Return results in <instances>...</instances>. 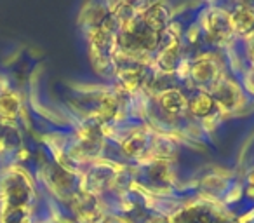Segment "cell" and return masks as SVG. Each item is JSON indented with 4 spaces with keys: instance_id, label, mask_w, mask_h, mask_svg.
Masks as SVG:
<instances>
[{
    "instance_id": "obj_1",
    "label": "cell",
    "mask_w": 254,
    "mask_h": 223,
    "mask_svg": "<svg viewBox=\"0 0 254 223\" xmlns=\"http://www.w3.org/2000/svg\"><path fill=\"white\" fill-rule=\"evenodd\" d=\"M171 223H223L219 215L207 206H188L173 216Z\"/></svg>"
},
{
    "instance_id": "obj_2",
    "label": "cell",
    "mask_w": 254,
    "mask_h": 223,
    "mask_svg": "<svg viewBox=\"0 0 254 223\" xmlns=\"http://www.w3.org/2000/svg\"><path fill=\"white\" fill-rule=\"evenodd\" d=\"M204 26L205 32L211 39L221 40L225 39L226 35H230L232 32V25H230V16L223 11H214L209 12L204 19Z\"/></svg>"
},
{
    "instance_id": "obj_3",
    "label": "cell",
    "mask_w": 254,
    "mask_h": 223,
    "mask_svg": "<svg viewBox=\"0 0 254 223\" xmlns=\"http://www.w3.org/2000/svg\"><path fill=\"white\" fill-rule=\"evenodd\" d=\"M73 208L84 218L87 223H96L101 218V211H99L98 201L92 197L91 194H77L73 199Z\"/></svg>"
},
{
    "instance_id": "obj_4",
    "label": "cell",
    "mask_w": 254,
    "mask_h": 223,
    "mask_svg": "<svg viewBox=\"0 0 254 223\" xmlns=\"http://www.w3.org/2000/svg\"><path fill=\"white\" fill-rule=\"evenodd\" d=\"M141 21L145 23L150 30L160 33L167 26V23H169V12H167V9L164 7V5L153 4L145 11Z\"/></svg>"
},
{
    "instance_id": "obj_5",
    "label": "cell",
    "mask_w": 254,
    "mask_h": 223,
    "mask_svg": "<svg viewBox=\"0 0 254 223\" xmlns=\"http://www.w3.org/2000/svg\"><path fill=\"white\" fill-rule=\"evenodd\" d=\"M159 103H160V108L164 112H167V114H181L188 106L187 98L178 89H167V91H164L159 98Z\"/></svg>"
},
{
    "instance_id": "obj_6",
    "label": "cell",
    "mask_w": 254,
    "mask_h": 223,
    "mask_svg": "<svg viewBox=\"0 0 254 223\" xmlns=\"http://www.w3.org/2000/svg\"><path fill=\"white\" fill-rule=\"evenodd\" d=\"M191 77L198 84H209L216 80V65L209 58H200L191 68Z\"/></svg>"
},
{
    "instance_id": "obj_7",
    "label": "cell",
    "mask_w": 254,
    "mask_h": 223,
    "mask_svg": "<svg viewBox=\"0 0 254 223\" xmlns=\"http://www.w3.org/2000/svg\"><path fill=\"white\" fill-rule=\"evenodd\" d=\"M214 101H218L223 108H233L235 103L239 101V89L232 82H223L218 84L214 89Z\"/></svg>"
},
{
    "instance_id": "obj_8",
    "label": "cell",
    "mask_w": 254,
    "mask_h": 223,
    "mask_svg": "<svg viewBox=\"0 0 254 223\" xmlns=\"http://www.w3.org/2000/svg\"><path fill=\"white\" fill-rule=\"evenodd\" d=\"M230 25L235 32L249 33L254 28V12L249 9H237L233 14H230Z\"/></svg>"
},
{
    "instance_id": "obj_9",
    "label": "cell",
    "mask_w": 254,
    "mask_h": 223,
    "mask_svg": "<svg viewBox=\"0 0 254 223\" xmlns=\"http://www.w3.org/2000/svg\"><path fill=\"white\" fill-rule=\"evenodd\" d=\"M178 54H180V42L178 39H171L169 44L162 49V53L159 54V67L162 68L164 72H171L174 67H176L178 61Z\"/></svg>"
},
{
    "instance_id": "obj_10",
    "label": "cell",
    "mask_w": 254,
    "mask_h": 223,
    "mask_svg": "<svg viewBox=\"0 0 254 223\" xmlns=\"http://www.w3.org/2000/svg\"><path fill=\"white\" fill-rule=\"evenodd\" d=\"M188 108H190L191 114L197 115V117H207L212 112V108H214V99H212V96L202 92V94L193 96V98L188 101Z\"/></svg>"
},
{
    "instance_id": "obj_11",
    "label": "cell",
    "mask_w": 254,
    "mask_h": 223,
    "mask_svg": "<svg viewBox=\"0 0 254 223\" xmlns=\"http://www.w3.org/2000/svg\"><path fill=\"white\" fill-rule=\"evenodd\" d=\"M122 149L127 155H139L146 149V136L141 131H134L127 140H124Z\"/></svg>"
},
{
    "instance_id": "obj_12",
    "label": "cell",
    "mask_w": 254,
    "mask_h": 223,
    "mask_svg": "<svg viewBox=\"0 0 254 223\" xmlns=\"http://www.w3.org/2000/svg\"><path fill=\"white\" fill-rule=\"evenodd\" d=\"M19 112V99L12 92L0 94V115L5 119H14Z\"/></svg>"
},
{
    "instance_id": "obj_13",
    "label": "cell",
    "mask_w": 254,
    "mask_h": 223,
    "mask_svg": "<svg viewBox=\"0 0 254 223\" xmlns=\"http://www.w3.org/2000/svg\"><path fill=\"white\" fill-rule=\"evenodd\" d=\"M120 77H122L124 84H126L127 87H136V85L141 84L143 74L139 68H126V70L120 74Z\"/></svg>"
},
{
    "instance_id": "obj_14",
    "label": "cell",
    "mask_w": 254,
    "mask_h": 223,
    "mask_svg": "<svg viewBox=\"0 0 254 223\" xmlns=\"http://www.w3.org/2000/svg\"><path fill=\"white\" fill-rule=\"evenodd\" d=\"M148 223H171V218H166V216H155V218H152Z\"/></svg>"
},
{
    "instance_id": "obj_15",
    "label": "cell",
    "mask_w": 254,
    "mask_h": 223,
    "mask_svg": "<svg viewBox=\"0 0 254 223\" xmlns=\"http://www.w3.org/2000/svg\"><path fill=\"white\" fill-rule=\"evenodd\" d=\"M105 223H126V222H122V220H117V218H108V220H105Z\"/></svg>"
},
{
    "instance_id": "obj_16",
    "label": "cell",
    "mask_w": 254,
    "mask_h": 223,
    "mask_svg": "<svg viewBox=\"0 0 254 223\" xmlns=\"http://www.w3.org/2000/svg\"><path fill=\"white\" fill-rule=\"evenodd\" d=\"M249 181H251V185H254V171L251 173V176H249Z\"/></svg>"
}]
</instances>
